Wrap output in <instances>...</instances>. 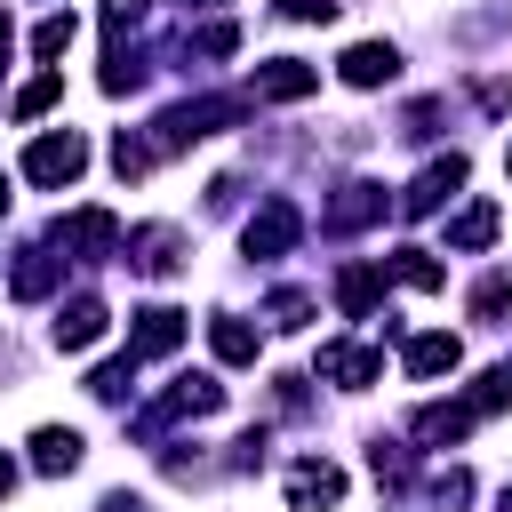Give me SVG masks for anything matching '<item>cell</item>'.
<instances>
[{"label": "cell", "mask_w": 512, "mask_h": 512, "mask_svg": "<svg viewBox=\"0 0 512 512\" xmlns=\"http://www.w3.org/2000/svg\"><path fill=\"white\" fill-rule=\"evenodd\" d=\"M240 112H248L240 96H192V104H168V112L152 120V136H144V144H152V160H160V152H184V144L216 136V128H224V120H240Z\"/></svg>", "instance_id": "1"}, {"label": "cell", "mask_w": 512, "mask_h": 512, "mask_svg": "<svg viewBox=\"0 0 512 512\" xmlns=\"http://www.w3.org/2000/svg\"><path fill=\"white\" fill-rule=\"evenodd\" d=\"M88 168V136L80 128H48V136H32V152H24V176L32 184H72Z\"/></svg>", "instance_id": "2"}, {"label": "cell", "mask_w": 512, "mask_h": 512, "mask_svg": "<svg viewBox=\"0 0 512 512\" xmlns=\"http://www.w3.org/2000/svg\"><path fill=\"white\" fill-rule=\"evenodd\" d=\"M296 240H304V216H296L288 200H264V208H256V216L240 224V248H248L256 264H272V256H288Z\"/></svg>", "instance_id": "3"}, {"label": "cell", "mask_w": 512, "mask_h": 512, "mask_svg": "<svg viewBox=\"0 0 512 512\" xmlns=\"http://www.w3.org/2000/svg\"><path fill=\"white\" fill-rule=\"evenodd\" d=\"M120 264L144 272V280H168V272L184 264V232H176V224H136V232L120 240Z\"/></svg>", "instance_id": "4"}, {"label": "cell", "mask_w": 512, "mask_h": 512, "mask_svg": "<svg viewBox=\"0 0 512 512\" xmlns=\"http://www.w3.org/2000/svg\"><path fill=\"white\" fill-rule=\"evenodd\" d=\"M56 248H72V256H120V216L112 208H80V216H64L56 224Z\"/></svg>", "instance_id": "5"}, {"label": "cell", "mask_w": 512, "mask_h": 512, "mask_svg": "<svg viewBox=\"0 0 512 512\" xmlns=\"http://www.w3.org/2000/svg\"><path fill=\"white\" fill-rule=\"evenodd\" d=\"M184 344V312L176 304H144L136 328H128V360H168Z\"/></svg>", "instance_id": "6"}, {"label": "cell", "mask_w": 512, "mask_h": 512, "mask_svg": "<svg viewBox=\"0 0 512 512\" xmlns=\"http://www.w3.org/2000/svg\"><path fill=\"white\" fill-rule=\"evenodd\" d=\"M336 496H344V472H336L328 456H304V464L288 472V504H296V512H328Z\"/></svg>", "instance_id": "7"}, {"label": "cell", "mask_w": 512, "mask_h": 512, "mask_svg": "<svg viewBox=\"0 0 512 512\" xmlns=\"http://www.w3.org/2000/svg\"><path fill=\"white\" fill-rule=\"evenodd\" d=\"M312 88H320V64H304V56L256 64V96H272V104H296V96H312Z\"/></svg>", "instance_id": "8"}, {"label": "cell", "mask_w": 512, "mask_h": 512, "mask_svg": "<svg viewBox=\"0 0 512 512\" xmlns=\"http://www.w3.org/2000/svg\"><path fill=\"white\" fill-rule=\"evenodd\" d=\"M456 184H464V152H448V160H432V168H424V176H416V184L400 192V216H432V208H440V200H448Z\"/></svg>", "instance_id": "9"}, {"label": "cell", "mask_w": 512, "mask_h": 512, "mask_svg": "<svg viewBox=\"0 0 512 512\" xmlns=\"http://www.w3.org/2000/svg\"><path fill=\"white\" fill-rule=\"evenodd\" d=\"M320 376L344 384V392H360V384L384 376V352H368V344H320Z\"/></svg>", "instance_id": "10"}, {"label": "cell", "mask_w": 512, "mask_h": 512, "mask_svg": "<svg viewBox=\"0 0 512 512\" xmlns=\"http://www.w3.org/2000/svg\"><path fill=\"white\" fill-rule=\"evenodd\" d=\"M224 408V384L216 376H176V392L152 408V424H176V416H216Z\"/></svg>", "instance_id": "11"}, {"label": "cell", "mask_w": 512, "mask_h": 512, "mask_svg": "<svg viewBox=\"0 0 512 512\" xmlns=\"http://www.w3.org/2000/svg\"><path fill=\"white\" fill-rule=\"evenodd\" d=\"M336 72H344V80H352V88H384V80H392V72H400V56H392V48H384V40H352V48H344V56H336Z\"/></svg>", "instance_id": "12"}, {"label": "cell", "mask_w": 512, "mask_h": 512, "mask_svg": "<svg viewBox=\"0 0 512 512\" xmlns=\"http://www.w3.org/2000/svg\"><path fill=\"white\" fill-rule=\"evenodd\" d=\"M104 320H112V312H104L96 296H72V304L56 312V352H88V344L104 336Z\"/></svg>", "instance_id": "13"}, {"label": "cell", "mask_w": 512, "mask_h": 512, "mask_svg": "<svg viewBox=\"0 0 512 512\" xmlns=\"http://www.w3.org/2000/svg\"><path fill=\"white\" fill-rule=\"evenodd\" d=\"M384 216V184H344L336 200H328V232H360V224H376Z\"/></svg>", "instance_id": "14"}, {"label": "cell", "mask_w": 512, "mask_h": 512, "mask_svg": "<svg viewBox=\"0 0 512 512\" xmlns=\"http://www.w3.org/2000/svg\"><path fill=\"white\" fill-rule=\"evenodd\" d=\"M376 296H384V264H344V272H336V312H344V320L376 312Z\"/></svg>", "instance_id": "15"}, {"label": "cell", "mask_w": 512, "mask_h": 512, "mask_svg": "<svg viewBox=\"0 0 512 512\" xmlns=\"http://www.w3.org/2000/svg\"><path fill=\"white\" fill-rule=\"evenodd\" d=\"M472 424H480V416H472L464 400H432V408H416V440H432V448H456Z\"/></svg>", "instance_id": "16"}, {"label": "cell", "mask_w": 512, "mask_h": 512, "mask_svg": "<svg viewBox=\"0 0 512 512\" xmlns=\"http://www.w3.org/2000/svg\"><path fill=\"white\" fill-rule=\"evenodd\" d=\"M456 360H464V344H456V336H408V352H400V368H408V376H448Z\"/></svg>", "instance_id": "17"}, {"label": "cell", "mask_w": 512, "mask_h": 512, "mask_svg": "<svg viewBox=\"0 0 512 512\" xmlns=\"http://www.w3.org/2000/svg\"><path fill=\"white\" fill-rule=\"evenodd\" d=\"M80 464V432L72 424H40L32 432V472H72Z\"/></svg>", "instance_id": "18"}, {"label": "cell", "mask_w": 512, "mask_h": 512, "mask_svg": "<svg viewBox=\"0 0 512 512\" xmlns=\"http://www.w3.org/2000/svg\"><path fill=\"white\" fill-rule=\"evenodd\" d=\"M56 272H64V256H56V248H24V264H16V296H24V304L56 296Z\"/></svg>", "instance_id": "19"}, {"label": "cell", "mask_w": 512, "mask_h": 512, "mask_svg": "<svg viewBox=\"0 0 512 512\" xmlns=\"http://www.w3.org/2000/svg\"><path fill=\"white\" fill-rule=\"evenodd\" d=\"M208 344H216V360H224V368H248V360H256V328H248V320H232V312H216V320H208Z\"/></svg>", "instance_id": "20"}, {"label": "cell", "mask_w": 512, "mask_h": 512, "mask_svg": "<svg viewBox=\"0 0 512 512\" xmlns=\"http://www.w3.org/2000/svg\"><path fill=\"white\" fill-rule=\"evenodd\" d=\"M496 240V200H472L456 224H448V248H488Z\"/></svg>", "instance_id": "21"}, {"label": "cell", "mask_w": 512, "mask_h": 512, "mask_svg": "<svg viewBox=\"0 0 512 512\" xmlns=\"http://www.w3.org/2000/svg\"><path fill=\"white\" fill-rule=\"evenodd\" d=\"M464 408H472V416H496V408H512V360H504V368H488V376L464 392Z\"/></svg>", "instance_id": "22"}, {"label": "cell", "mask_w": 512, "mask_h": 512, "mask_svg": "<svg viewBox=\"0 0 512 512\" xmlns=\"http://www.w3.org/2000/svg\"><path fill=\"white\" fill-rule=\"evenodd\" d=\"M392 280H408V288H440L448 272L432 264V248H400V256H392Z\"/></svg>", "instance_id": "23"}, {"label": "cell", "mask_w": 512, "mask_h": 512, "mask_svg": "<svg viewBox=\"0 0 512 512\" xmlns=\"http://www.w3.org/2000/svg\"><path fill=\"white\" fill-rule=\"evenodd\" d=\"M72 32H80L72 16H40V32H32V56H40V64H56V56L72 48Z\"/></svg>", "instance_id": "24"}, {"label": "cell", "mask_w": 512, "mask_h": 512, "mask_svg": "<svg viewBox=\"0 0 512 512\" xmlns=\"http://www.w3.org/2000/svg\"><path fill=\"white\" fill-rule=\"evenodd\" d=\"M56 96H64V72H40V80H32L24 96H16V120H40V112H48Z\"/></svg>", "instance_id": "25"}, {"label": "cell", "mask_w": 512, "mask_h": 512, "mask_svg": "<svg viewBox=\"0 0 512 512\" xmlns=\"http://www.w3.org/2000/svg\"><path fill=\"white\" fill-rule=\"evenodd\" d=\"M128 384H136V360H104V368L88 376V392H96V400H128Z\"/></svg>", "instance_id": "26"}, {"label": "cell", "mask_w": 512, "mask_h": 512, "mask_svg": "<svg viewBox=\"0 0 512 512\" xmlns=\"http://www.w3.org/2000/svg\"><path fill=\"white\" fill-rule=\"evenodd\" d=\"M472 312H480V320H504V312H512V280H504V272H488V280L472 288Z\"/></svg>", "instance_id": "27"}, {"label": "cell", "mask_w": 512, "mask_h": 512, "mask_svg": "<svg viewBox=\"0 0 512 512\" xmlns=\"http://www.w3.org/2000/svg\"><path fill=\"white\" fill-rule=\"evenodd\" d=\"M112 168H120V176H144V168H152V144L120 128V136H112Z\"/></svg>", "instance_id": "28"}, {"label": "cell", "mask_w": 512, "mask_h": 512, "mask_svg": "<svg viewBox=\"0 0 512 512\" xmlns=\"http://www.w3.org/2000/svg\"><path fill=\"white\" fill-rule=\"evenodd\" d=\"M304 320H312V296L304 288H280L272 296V328H304Z\"/></svg>", "instance_id": "29"}, {"label": "cell", "mask_w": 512, "mask_h": 512, "mask_svg": "<svg viewBox=\"0 0 512 512\" xmlns=\"http://www.w3.org/2000/svg\"><path fill=\"white\" fill-rule=\"evenodd\" d=\"M232 48H240L232 24H200V32H192V56H232Z\"/></svg>", "instance_id": "30"}, {"label": "cell", "mask_w": 512, "mask_h": 512, "mask_svg": "<svg viewBox=\"0 0 512 512\" xmlns=\"http://www.w3.org/2000/svg\"><path fill=\"white\" fill-rule=\"evenodd\" d=\"M144 24V0H104V32L120 40V32H136Z\"/></svg>", "instance_id": "31"}, {"label": "cell", "mask_w": 512, "mask_h": 512, "mask_svg": "<svg viewBox=\"0 0 512 512\" xmlns=\"http://www.w3.org/2000/svg\"><path fill=\"white\" fill-rule=\"evenodd\" d=\"M280 16H288V24H328L336 0H280Z\"/></svg>", "instance_id": "32"}, {"label": "cell", "mask_w": 512, "mask_h": 512, "mask_svg": "<svg viewBox=\"0 0 512 512\" xmlns=\"http://www.w3.org/2000/svg\"><path fill=\"white\" fill-rule=\"evenodd\" d=\"M432 488H440V504H464V496H472V472H440Z\"/></svg>", "instance_id": "33"}, {"label": "cell", "mask_w": 512, "mask_h": 512, "mask_svg": "<svg viewBox=\"0 0 512 512\" xmlns=\"http://www.w3.org/2000/svg\"><path fill=\"white\" fill-rule=\"evenodd\" d=\"M8 48H16V32H8V16H0V64H8Z\"/></svg>", "instance_id": "34"}, {"label": "cell", "mask_w": 512, "mask_h": 512, "mask_svg": "<svg viewBox=\"0 0 512 512\" xmlns=\"http://www.w3.org/2000/svg\"><path fill=\"white\" fill-rule=\"evenodd\" d=\"M8 488H16V464H8V456H0V496H8Z\"/></svg>", "instance_id": "35"}, {"label": "cell", "mask_w": 512, "mask_h": 512, "mask_svg": "<svg viewBox=\"0 0 512 512\" xmlns=\"http://www.w3.org/2000/svg\"><path fill=\"white\" fill-rule=\"evenodd\" d=\"M0 208H8V176H0Z\"/></svg>", "instance_id": "36"}, {"label": "cell", "mask_w": 512, "mask_h": 512, "mask_svg": "<svg viewBox=\"0 0 512 512\" xmlns=\"http://www.w3.org/2000/svg\"><path fill=\"white\" fill-rule=\"evenodd\" d=\"M496 512H512V488H504V504H496Z\"/></svg>", "instance_id": "37"}, {"label": "cell", "mask_w": 512, "mask_h": 512, "mask_svg": "<svg viewBox=\"0 0 512 512\" xmlns=\"http://www.w3.org/2000/svg\"><path fill=\"white\" fill-rule=\"evenodd\" d=\"M192 8H216V0H192Z\"/></svg>", "instance_id": "38"}, {"label": "cell", "mask_w": 512, "mask_h": 512, "mask_svg": "<svg viewBox=\"0 0 512 512\" xmlns=\"http://www.w3.org/2000/svg\"><path fill=\"white\" fill-rule=\"evenodd\" d=\"M504 168H512V152H504Z\"/></svg>", "instance_id": "39"}]
</instances>
